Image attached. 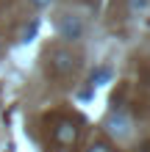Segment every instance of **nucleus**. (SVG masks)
Wrapping results in <instances>:
<instances>
[{
  "label": "nucleus",
  "instance_id": "f257e3e1",
  "mask_svg": "<svg viewBox=\"0 0 150 152\" xmlns=\"http://www.w3.org/2000/svg\"><path fill=\"white\" fill-rule=\"evenodd\" d=\"M45 66H47V75L50 77H58L61 80V77H67L78 66V56L69 47H61V44H58V47H50L47 50V64Z\"/></svg>",
  "mask_w": 150,
  "mask_h": 152
},
{
  "label": "nucleus",
  "instance_id": "f03ea898",
  "mask_svg": "<svg viewBox=\"0 0 150 152\" xmlns=\"http://www.w3.org/2000/svg\"><path fill=\"white\" fill-rule=\"evenodd\" d=\"M131 127H134V122H131V116L125 111H114L109 116V122H106V130H109V136H114V138H128Z\"/></svg>",
  "mask_w": 150,
  "mask_h": 152
},
{
  "label": "nucleus",
  "instance_id": "7ed1b4c3",
  "mask_svg": "<svg viewBox=\"0 0 150 152\" xmlns=\"http://www.w3.org/2000/svg\"><path fill=\"white\" fill-rule=\"evenodd\" d=\"M53 141H56L58 147H72L78 141V127L72 119H61L56 127H53Z\"/></svg>",
  "mask_w": 150,
  "mask_h": 152
},
{
  "label": "nucleus",
  "instance_id": "20e7f679",
  "mask_svg": "<svg viewBox=\"0 0 150 152\" xmlns=\"http://www.w3.org/2000/svg\"><path fill=\"white\" fill-rule=\"evenodd\" d=\"M58 33H61V39H81L83 36V22L78 20V17L67 14V17H61V22H58Z\"/></svg>",
  "mask_w": 150,
  "mask_h": 152
},
{
  "label": "nucleus",
  "instance_id": "39448f33",
  "mask_svg": "<svg viewBox=\"0 0 150 152\" xmlns=\"http://www.w3.org/2000/svg\"><path fill=\"white\" fill-rule=\"evenodd\" d=\"M86 152H111V147H109V141L98 138V141H92V144L86 147Z\"/></svg>",
  "mask_w": 150,
  "mask_h": 152
},
{
  "label": "nucleus",
  "instance_id": "423d86ee",
  "mask_svg": "<svg viewBox=\"0 0 150 152\" xmlns=\"http://www.w3.org/2000/svg\"><path fill=\"white\" fill-rule=\"evenodd\" d=\"M106 80H109V69L103 66V69H98V72L92 75V86H103Z\"/></svg>",
  "mask_w": 150,
  "mask_h": 152
},
{
  "label": "nucleus",
  "instance_id": "0eeeda50",
  "mask_svg": "<svg viewBox=\"0 0 150 152\" xmlns=\"http://www.w3.org/2000/svg\"><path fill=\"white\" fill-rule=\"evenodd\" d=\"M31 3H33V6H47L50 0H31Z\"/></svg>",
  "mask_w": 150,
  "mask_h": 152
},
{
  "label": "nucleus",
  "instance_id": "6e6552de",
  "mask_svg": "<svg viewBox=\"0 0 150 152\" xmlns=\"http://www.w3.org/2000/svg\"><path fill=\"white\" fill-rule=\"evenodd\" d=\"M56 152H72V149H69V147H58Z\"/></svg>",
  "mask_w": 150,
  "mask_h": 152
},
{
  "label": "nucleus",
  "instance_id": "1a4fd4ad",
  "mask_svg": "<svg viewBox=\"0 0 150 152\" xmlns=\"http://www.w3.org/2000/svg\"><path fill=\"white\" fill-rule=\"evenodd\" d=\"M0 44H3V42H0Z\"/></svg>",
  "mask_w": 150,
  "mask_h": 152
}]
</instances>
